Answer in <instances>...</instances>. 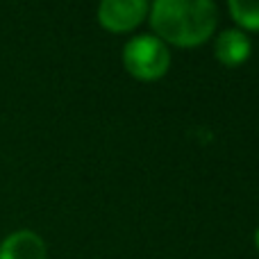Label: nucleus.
Returning a JSON list of instances; mask_svg holds the SVG:
<instances>
[{
	"mask_svg": "<svg viewBox=\"0 0 259 259\" xmlns=\"http://www.w3.org/2000/svg\"><path fill=\"white\" fill-rule=\"evenodd\" d=\"M252 44L246 36V32L241 30H225L223 34L216 39L214 46V55L221 64L225 66H239L250 57Z\"/></svg>",
	"mask_w": 259,
	"mask_h": 259,
	"instance_id": "5",
	"label": "nucleus"
},
{
	"mask_svg": "<svg viewBox=\"0 0 259 259\" xmlns=\"http://www.w3.org/2000/svg\"><path fill=\"white\" fill-rule=\"evenodd\" d=\"M255 243H257V250H259V230L255 232Z\"/></svg>",
	"mask_w": 259,
	"mask_h": 259,
	"instance_id": "7",
	"label": "nucleus"
},
{
	"mask_svg": "<svg viewBox=\"0 0 259 259\" xmlns=\"http://www.w3.org/2000/svg\"><path fill=\"white\" fill-rule=\"evenodd\" d=\"M230 14L232 18L246 30H259V3H246V0H230Z\"/></svg>",
	"mask_w": 259,
	"mask_h": 259,
	"instance_id": "6",
	"label": "nucleus"
},
{
	"mask_svg": "<svg viewBox=\"0 0 259 259\" xmlns=\"http://www.w3.org/2000/svg\"><path fill=\"white\" fill-rule=\"evenodd\" d=\"M148 9L146 0H105L98 7V21L112 32H130L146 18Z\"/></svg>",
	"mask_w": 259,
	"mask_h": 259,
	"instance_id": "3",
	"label": "nucleus"
},
{
	"mask_svg": "<svg viewBox=\"0 0 259 259\" xmlns=\"http://www.w3.org/2000/svg\"><path fill=\"white\" fill-rule=\"evenodd\" d=\"M123 64L132 77L152 82L166 75L170 66V53L161 39L152 34H139L123 48Z\"/></svg>",
	"mask_w": 259,
	"mask_h": 259,
	"instance_id": "2",
	"label": "nucleus"
},
{
	"mask_svg": "<svg viewBox=\"0 0 259 259\" xmlns=\"http://www.w3.org/2000/svg\"><path fill=\"white\" fill-rule=\"evenodd\" d=\"M148 12L157 39L180 48L205 44L219 23V9L209 0H157Z\"/></svg>",
	"mask_w": 259,
	"mask_h": 259,
	"instance_id": "1",
	"label": "nucleus"
},
{
	"mask_svg": "<svg viewBox=\"0 0 259 259\" xmlns=\"http://www.w3.org/2000/svg\"><path fill=\"white\" fill-rule=\"evenodd\" d=\"M0 259H46V243L32 230H18L0 243Z\"/></svg>",
	"mask_w": 259,
	"mask_h": 259,
	"instance_id": "4",
	"label": "nucleus"
}]
</instances>
